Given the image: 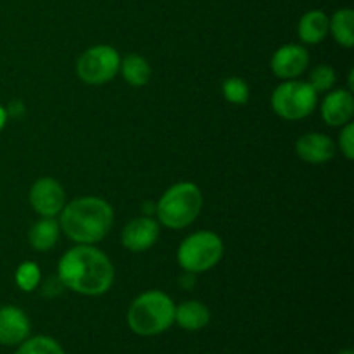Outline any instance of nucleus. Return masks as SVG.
<instances>
[{"label":"nucleus","instance_id":"f8f14e48","mask_svg":"<svg viewBox=\"0 0 354 354\" xmlns=\"http://www.w3.org/2000/svg\"><path fill=\"white\" fill-rule=\"evenodd\" d=\"M354 99L351 90H334L322 104V118L330 127H344L353 120Z\"/></svg>","mask_w":354,"mask_h":354},{"label":"nucleus","instance_id":"b1692460","mask_svg":"<svg viewBox=\"0 0 354 354\" xmlns=\"http://www.w3.org/2000/svg\"><path fill=\"white\" fill-rule=\"evenodd\" d=\"M194 286H196V273L185 272L180 277V287H183V289H192Z\"/></svg>","mask_w":354,"mask_h":354},{"label":"nucleus","instance_id":"4be33fe9","mask_svg":"<svg viewBox=\"0 0 354 354\" xmlns=\"http://www.w3.org/2000/svg\"><path fill=\"white\" fill-rule=\"evenodd\" d=\"M335 80H337V76H335L334 68L328 64H320V66H317L313 71H311L310 82L308 83L313 86L315 92L322 93V92H327V90H330L332 86L335 85Z\"/></svg>","mask_w":354,"mask_h":354},{"label":"nucleus","instance_id":"9d476101","mask_svg":"<svg viewBox=\"0 0 354 354\" xmlns=\"http://www.w3.org/2000/svg\"><path fill=\"white\" fill-rule=\"evenodd\" d=\"M310 64V54L303 45L287 44L280 47L272 57V71L277 78L294 80L303 75Z\"/></svg>","mask_w":354,"mask_h":354},{"label":"nucleus","instance_id":"20e7f679","mask_svg":"<svg viewBox=\"0 0 354 354\" xmlns=\"http://www.w3.org/2000/svg\"><path fill=\"white\" fill-rule=\"evenodd\" d=\"M203 209V192L196 183L182 182L169 187L156 204V216L168 228H185Z\"/></svg>","mask_w":354,"mask_h":354},{"label":"nucleus","instance_id":"7ed1b4c3","mask_svg":"<svg viewBox=\"0 0 354 354\" xmlns=\"http://www.w3.org/2000/svg\"><path fill=\"white\" fill-rule=\"evenodd\" d=\"M175 303L168 294L161 290H149L130 304L127 324L133 334L140 337H154L175 324Z\"/></svg>","mask_w":354,"mask_h":354},{"label":"nucleus","instance_id":"bb28decb","mask_svg":"<svg viewBox=\"0 0 354 354\" xmlns=\"http://www.w3.org/2000/svg\"><path fill=\"white\" fill-rule=\"evenodd\" d=\"M337 354H354L353 349H344V351H339Z\"/></svg>","mask_w":354,"mask_h":354},{"label":"nucleus","instance_id":"dca6fc26","mask_svg":"<svg viewBox=\"0 0 354 354\" xmlns=\"http://www.w3.org/2000/svg\"><path fill=\"white\" fill-rule=\"evenodd\" d=\"M61 225L54 218H44L30 228V244L35 251H50L59 241Z\"/></svg>","mask_w":354,"mask_h":354},{"label":"nucleus","instance_id":"aec40b11","mask_svg":"<svg viewBox=\"0 0 354 354\" xmlns=\"http://www.w3.org/2000/svg\"><path fill=\"white\" fill-rule=\"evenodd\" d=\"M14 279H16V286L23 292H33L40 283V268H38L37 263L24 261L17 266Z\"/></svg>","mask_w":354,"mask_h":354},{"label":"nucleus","instance_id":"f3484780","mask_svg":"<svg viewBox=\"0 0 354 354\" xmlns=\"http://www.w3.org/2000/svg\"><path fill=\"white\" fill-rule=\"evenodd\" d=\"M328 31L334 40L342 47L351 48L354 45V12L349 7L335 10L334 16L328 17Z\"/></svg>","mask_w":354,"mask_h":354},{"label":"nucleus","instance_id":"2eb2a0df","mask_svg":"<svg viewBox=\"0 0 354 354\" xmlns=\"http://www.w3.org/2000/svg\"><path fill=\"white\" fill-rule=\"evenodd\" d=\"M297 33L304 44L317 45L325 40L328 33V16L320 9L308 10L297 24Z\"/></svg>","mask_w":354,"mask_h":354},{"label":"nucleus","instance_id":"6ab92c4d","mask_svg":"<svg viewBox=\"0 0 354 354\" xmlns=\"http://www.w3.org/2000/svg\"><path fill=\"white\" fill-rule=\"evenodd\" d=\"M14 354H66L64 348L48 335H35L17 346Z\"/></svg>","mask_w":354,"mask_h":354},{"label":"nucleus","instance_id":"9b49d317","mask_svg":"<svg viewBox=\"0 0 354 354\" xmlns=\"http://www.w3.org/2000/svg\"><path fill=\"white\" fill-rule=\"evenodd\" d=\"M159 239V223L152 216L131 220L121 234V242L128 251L142 252L151 249Z\"/></svg>","mask_w":354,"mask_h":354},{"label":"nucleus","instance_id":"4468645a","mask_svg":"<svg viewBox=\"0 0 354 354\" xmlns=\"http://www.w3.org/2000/svg\"><path fill=\"white\" fill-rule=\"evenodd\" d=\"M211 311L201 301H185L175 308V324L187 332L203 330L209 325Z\"/></svg>","mask_w":354,"mask_h":354},{"label":"nucleus","instance_id":"6e6552de","mask_svg":"<svg viewBox=\"0 0 354 354\" xmlns=\"http://www.w3.org/2000/svg\"><path fill=\"white\" fill-rule=\"evenodd\" d=\"M30 204L44 218H55L66 204V194L57 180L45 176L37 180L30 190Z\"/></svg>","mask_w":354,"mask_h":354},{"label":"nucleus","instance_id":"a878e982","mask_svg":"<svg viewBox=\"0 0 354 354\" xmlns=\"http://www.w3.org/2000/svg\"><path fill=\"white\" fill-rule=\"evenodd\" d=\"M7 111H6V107L2 106V104H0V130H2L3 127H6V123H7Z\"/></svg>","mask_w":354,"mask_h":354},{"label":"nucleus","instance_id":"0eeeda50","mask_svg":"<svg viewBox=\"0 0 354 354\" xmlns=\"http://www.w3.org/2000/svg\"><path fill=\"white\" fill-rule=\"evenodd\" d=\"M120 54L111 45H95L86 48L76 62L80 80L88 85H104L111 82L120 71Z\"/></svg>","mask_w":354,"mask_h":354},{"label":"nucleus","instance_id":"f257e3e1","mask_svg":"<svg viewBox=\"0 0 354 354\" xmlns=\"http://www.w3.org/2000/svg\"><path fill=\"white\" fill-rule=\"evenodd\" d=\"M57 279L64 287L82 296H102L114 282V266L100 249L76 245L57 265Z\"/></svg>","mask_w":354,"mask_h":354},{"label":"nucleus","instance_id":"39448f33","mask_svg":"<svg viewBox=\"0 0 354 354\" xmlns=\"http://www.w3.org/2000/svg\"><path fill=\"white\" fill-rule=\"evenodd\" d=\"M223 256V242L213 232H196L180 244L176 258L180 266L190 273H204L216 266Z\"/></svg>","mask_w":354,"mask_h":354},{"label":"nucleus","instance_id":"1a4fd4ad","mask_svg":"<svg viewBox=\"0 0 354 354\" xmlns=\"http://www.w3.org/2000/svg\"><path fill=\"white\" fill-rule=\"evenodd\" d=\"M31 324L28 315L17 306L0 308V346L17 348L30 337Z\"/></svg>","mask_w":354,"mask_h":354},{"label":"nucleus","instance_id":"ddd939ff","mask_svg":"<svg viewBox=\"0 0 354 354\" xmlns=\"http://www.w3.org/2000/svg\"><path fill=\"white\" fill-rule=\"evenodd\" d=\"M296 152L308 165H324L335 156V145L324 133H304L296 142Z\"/></svg>","mask_w":354,"mask_h":354},{"label":"nucleus","instance_id":"423d86ee","mask_svg":"<svg viewBox=\"0 0 354 354\" xmlns=\"http://www.w3.org/2000/svg\"><path fill=\"white\" fill-rule=\"evenodd\" d=\"M318 102V93L308 82L280 83L272 95V107L280 118L287 121H297L310 116Z\"/></svg>","mask_w":354,"mask_h":354},{"label":"nucleus","instance_id":"412c9836","mask_svg":"<svg viewBox=\"0 0 354 354\" xmlns=\"http://www.w3.org/2000/svg\"><path fill=\"white\" fill-rule=\"evenodd\" d=\"M221 92L230 104L242 106V104H248L249 100V85L245 83V80L239 78V76H230L225 80L221 85Z\"/></svg>","mask_w":354,"mask_h":354},{"label":"nucleus","instance_id":"f03ea898","mask_svg":"<svg viewBox=\"0 0 354 354\" xmlns=\"http://www.w3.org/2000/svg\"><path fill=\"white\" fill-rule=\"evenodd\" d=\"M59 225L76 244L92 245L109 234L114 221V211L100 197H80L64 204Z\"/></svg>","mask_w":354,"mask_h":354},{"label":"nucleus","instance_id":"5701e85b","mask_svg":"<svg viewBox=\"0 0 354 354\" xmlns=\"http://www.w3.org/2000/svg\"><path fill=\"white\" fill-rule=\"evenodd\" d=\"M339 145H341L342 154L346 156V159L353 161L354 159V124L349 123L344 124L341 131V137H339Z\"/></svg>","mask_w":354,"mask_h":354},{"label":"nucleus","instance_id":"a211bd4d","mask_svg":"<svg viewBox=\"0 0 354 354\" xmlns=\"http://www.w3.org/2000/svg\"><path fill=\"white\" fill-rule=\"evenodd\" d=\"M120 69L123 73V78L131 86H144L151 80V66H149L147 59L138 54H128L121 61Z\"/></svg>","mask_w":354,"mask_h":354},{"label":"nucleus","instance_id":"393cba45","mask_svg":"<svg viewBox=\"0 0 354 354\" xmlns=\"http://www.w3.org/2000/svg\"><path fill=\"white\" fill-rule=\"evenodd\" d=\"M7 111V116H19V114L24 113V104L19 102V100H16V102H12L9 106V109Z\"/></svg>","mask_w":354,"mask_h":354}]
</instances>
